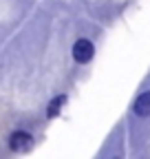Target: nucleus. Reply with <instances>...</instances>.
Wrapping results in <instances>:
<instances>
[{
  "mask_svg": "<svg viewBox=\"0 0 150 159\" xmlns=\"http://www.w3.org/2000/svg\"><path fill=\"white\" fill-rule=\"evenodd\" d=\"M73 60L77 64H86V62H90L93 60V55H95V47H93V42L90 40H86V38H80L77 42L73 44Z\"/></svg>",
  "mask_w": 150,
  "mask_h": 159,
  "instance_id": "1",
  "label": "nucleus"
},
{
  "mask_svg": "<svg viewBox=\"0 0 150 159\" xmlns=\"http://www.w3.org/2000/svg\"><path fill=\"white\" fill-rule=\"evenodd\" d=\"M31 144H33V137H31L29 133H24V130H15V133L9 135V148L15 150V152H24V150H29Z\"/></svg>",
  "mask_w": 150,
  "mask_h": 159,
  "instance_id": "2",
  "label": "nucleus"
},
{
  "mask_svg": "<svg viewBox=\"0 0 150 159\" xmlns=\"http://www.w3.org/2000/svg\"><path fill=\"white\" fill-rule=\"evenodd\" d=\"M135 113H137L139 117H148V115H150V91H146V93H141V95L137 97Z\"/></svg>",
  "mask_w": 150,
  "mask_h": 159,
  "instance_id": "3",
  "label": "nucleus"
},
{
  "mask_svg": "<svg viewBox=\"0 0 150 159\" xmlns=\"http://www.w3.org/2000/svg\"><path fill=\"white\" fill-rule=\"evenodd\" d=\"M64 104H66V95H58V97H53L51 102H49V108H46V117H58Z\"/></svg>",
  "mask_w": 150,
  "mask_h": 159,
  "instance_id": "4",
  "label": "nucleus"
}]
</instances>
